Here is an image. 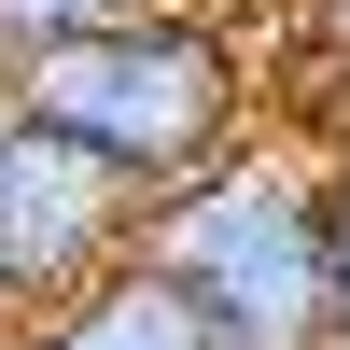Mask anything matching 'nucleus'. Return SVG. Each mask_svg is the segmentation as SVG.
Instances as JSON below:
<instances>
[{
  "mask_svg": "<svg viewBox=\"0 0 350 350\" xmlns=\"http://www.w3.org/2000/svg\"><path fill=\"white\" fill-rule=\"evenodd\" d=\"M28 112L70 126V140H98L112 168H140L168 196L211 154H239V126H252V42L211 0H140V14L28 56Z\"/></svg>",
  "mask_w": 350,
  "mask_h": 350,
  "instance_id": "2",
  "label": "nucleus"
},
{
  "mask_svg": "<svg viewBox=\"0 0 350 350\" xmlns=\"http://www.w3.org/2000/svg\"><path fill=\"white\" fill-rule=\"evenodd\" d=\"M14 112H28V70H14V56H0V140H14Z\"/></svg>",
  "mask_w": 350,
  "mask_h": 350,
  "instance_id": "8",
  "label": "nucleus"
},
{
  "mask_svg": "<svg viewBox=\"0 0 350 350\" xmlns=\"http://www.w3.org/2000/svg\"><path fill=\"white\" fill-rule=\"evenodd\" d=\"M336 350H350V168H336Z\"/></svg>",
  "mask_w": 350,
  "mask_h": 350,
  "instance_id": "7",
  "label": "nucleus"
},
{
  "mask_svg": "<svg viewBox=\"0 0 350 350\" xmlns=\"http://www.w3.org/2000/svg\"><path fill=\"white\" fill-rule=\"evenodd\" d=\"M308 28H323V84H350V0H308Z\"/></svg>",
  "mask_w": 350,
  "mask_h": 350,
  "instance_id": "6",
  "label": "nucleus"
},
{
  "mask_svg": "<svg viewBox=\"0 0 350 350\" xmlns=\"http://www.w3.org/2000/svg\"><path fill=\"white\" fill-rule=\"evenodd\" d=\"M0 350H28V323H14V308H0Z\"/></svg>",
  "mask_w": 350,
  "mask_h": 350,
  "instance_id": "9",
  "label": "nucleus"
},
{
  "mask_svg": "<svg viewBox=\"0 0 350 350\" xmlns=\"http://www.w3.org/2000/svg\"><path fill=\"white\" fill-rule=\"evenodd\" d=\"M140 252L211 308L224 350H336V168L323 154H280V140L211 154L196 183L154 196Z\"/></svg>",
  "mask_w": 350,
  "mask_h": 350,
  "instance_id": "1",
  "label": "nucleus"
},
{
  "mask_svg": "<svg viewBox=\"0 0 350 350\" xmlns=\"http://www.w3.org/2000/svg\"><path fill=\"white\" fill-rule=\"evenodd\" d=\"M112 14H140V0H0V56H56V42H84V28H112Z\"/></svg>",
  "mask_w": 350,
  "mask_h": 350,
  "instance_id": "5",
  "label": "nucleus"
},
{
  "mask_svg": "<svg viewBox=\"0 0 350 350\" xmlns=\"http://www.w3.org/2000/svg\"><path fill=\"white\" fill-rule=\"evenodd\" d=\"M28 350H224V336H211V308H196L154 252H126V267L84 280L70 308H42V323H28Z\"/></svg>",
  "mask_w": 350,
  "mask_h": 350,
  "instance_id": "4",
  "label": "nucleus"
},
{
  "mask_svg": "<svg viewBox=\"0 0 350 350\" xmlns=\"http://www.w3.org/2000/svg\"><path fill=\"white\" fill-rule=\"evenodd\" d=\"M140 224H154V183L140 168H112L98 140L14 112V140H0V308L14 323H42L84 280H112L140 252Z\"/></svg>",
  "mask_w": 350,
  "mask_h": 350,
  "instance_id": "3",
  "label": "nucleus"
}]
</instances>
